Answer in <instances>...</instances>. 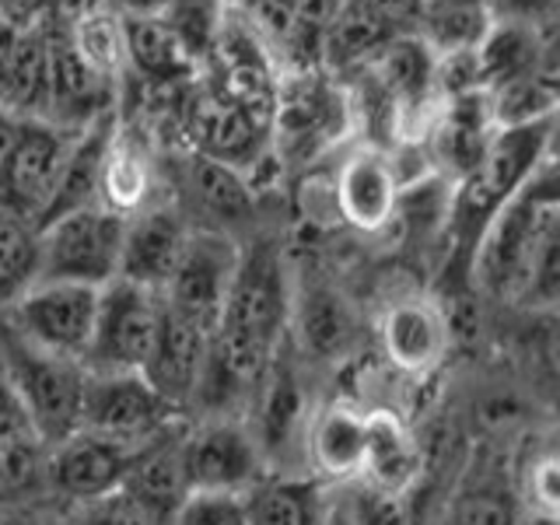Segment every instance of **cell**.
<instances>
[{
    "instance_id": "cell-1",
    "label": "cell",
    "mask_w": 560,
    "mask_h": 525,
    "mask_svg": "<svg viewBox=\"0 0 560 525\" xmlns=\"http://www.w3.org/2000/svg\"><path fill=\"white\" fill-rule=\"evenodd\" d=\"M0 364L22 396L35 434L52 448L81 431L88 368L81 361L57 358L22 337L8 315H0Z\"/></svg>"
},
{
    "instance_id": "cell-2",
    "label": "cell",
    "mask_w": 560,
    "mask_h": 525,
    "mask_svg": "<svg viewBox=\"0 0 560 525\" xmlns=\"http://www.w3.org/2000/svg\"><path fill=\"white\" fill-rule=\"evenodd\" d=\"M354 130L350 88L326 70H294L280 78L273 151L280 165H308L340 148Z\"/></svg>"
},
{
    "instance_id": "cell-3",
    "label": "cell",
    "mask_w": 560,
    "mask_h": 525,
    "mask_svg": "<svg viewBox=\"0 0 560 525\" xmlns=\"http://www.w3.org/2000/svg\"><path fill=\"white\" fill-rule=\"evenodd\" d=\"M165 183L197 232H218L235 242L259 232V192L245 172L192 151H172V162L165 154Z\"/></svg>"
},
{
    "instance_id": "cell-4",
    "label": "cell",
    "mask_w": 560,
    "mask_h": 525,
    "mask_svg": "<svg viewBox=\"0 0 560 525\" xmlns=\"http://www.w3.org/2000/svg\"><path fill=\"white\" fill-rule=\"evenodd\" d=\"M127 218L102 203L70 210L39 232V280L105 288L119 277Z\"/></svg>"
},
{
    "instance_id": "cell-5",
    "label": "cell",
    "mask_w": 560,
    "mask_h": 525,
    "mask_svg": "<svg viewBox=\"0 0 560 525\" xmlns=\"http://www.w3.org/2000/svg\"><path fill=\"white\" fill-rule=\"evenodd\" d=\"M179 151H192L232 165L245 175L259 172L273 158V127L221 95L203 74L192 84L179 122Z\"/></svg>"
},
{
    "instance_id": "cell-6",
    "label": "cell",
    "mask_w": 560,
    "mask_h": 525,
    "mask_svg": "<svg viewBox=\"0 0 560 525\" xmlns=\"http://www.w3.org/2000/svg\"><path fill=\"white\" fill-rule=\"evenodd\" d=\"M186 413L154 389L144 372H88L81 431L127 445H144Z\"/></svg>"
},
{
    "instance_id": "cell-7",
    "label": "cell",
    "mask_w": 560,
    "mask_h": 525,
    "mask_svg": "<svg viewBox=\"0 0 560 525\" xmlns=\"http://www.w3.org/2000/svg\"><path fill=\"white\" fill-rule=\"evenodd\" d=\"M183 459L192 494H249L267 477L270 463L256 442L253 428L235 417H203L192 420L183 434Z\"/></svg>"
},
{
    "instance_id": "cell-8",
    "label": "cell",
    "mask_w": 560,
    "mask_h": 525,
    "mask_svg": "<svg viewBox=\"0 0 560 525\" xmlns=\"http://www.w3.org/2000/svg\"><path fill=\"white\" fill-rule=\"evenodd\" d=\"M74 137L78 133L52 127L46 119H25L8 154L0 158V207L35 224V232H39V221L52 203Z\"/></svg>"
},
{
    "instance_id": "cell-9",
    "label": "cell",
    "mask_w": 560,
    "mask_h": 525,
    "mask_svg": "<svg viewBox=\"0 0 560 525\" xmlns=\"http://www.w3.org/2000/svg\"><path fill=\"white\" fill-rule=\"evenodd\" d=\"M162 326V291L116 277L102 288L88 372H144Z\"/></svg>"
},
{
    "instance_id": "cell-10",
    "label": "cell",
    "mask_w": 560,
    "mask_h": 525,
    "mask_svg": "<svg viewBox=\"0 0 560 525\" xmlns=\"http://www.w3.org/2000/svg\"><path fill=\"white\" fill-rule=\"evenodd\" d=\"M98 302H102V288L39 280V284H35L18 305H11L4 315L35 347L84 364L95 340Z\"/></svg>"
},
{
    "instance_id": "cell-11",
    "label": "cell",
    "mask_w": 560,
    "mask_h": 525,
    "mask_svg": "<svg viewBox=\"0 0 560 525\" xmlns=\"http://www.w3.org/2000/svg\"><path fill=\"white\" fill-rule=\"evenodd\" d=\"M550 224V210H542L529 197H522L504 210L494 221V228L487 232L480 256H477V273H472V284L483 294L498 298V302H522L525 288H529L533 270H536V256L542 235H547Z\"/></svg>"
},
{
    "instance_id": "cell-12",
    "label": "cell",
    "mask_w": 560,
    "mask_h": 525,
    "mask_svg": "<svg viewBox=\"0 0 560 525\" xmlns=\"http://www.w3.org/2000/svg\"><path fill=\"white\" fill-rule=\"evenodd\" d=\"M238 256H242V242L192 228L189 249L179 262V270H175L172 284L162 291L165 305L203 326L214 337L228 305V291H232V280L238 270Z\"/></svg>"
},
{
    "instance_id": "cell-13",
    "label": "cell",
    "mask_w": 560,
    "mask_h": 525,
    "mask_svg": "<svg viewBox=\"0 0 560 525\" xmlns=\"http://www.w3.org/2000/svg\"><path fill=\"white\" fill-rule=\"evenodd\" d=\"M154 442V438H151ZM127 445L92 431L70 434L67 442L49 448V498L52 504H78L119 490L130 469L151 445Z\"/></svg>"
},
{
    "instance_id": "cell-14",
    "label": "cell",
    "mask_w": 560,
    "mask_h": 525,
    "mask_svg": "<svg viewBox=\"0 0 560 525\" xmlns=\"http://www.w3.org/2000/svg\"><path fill=\"white\" fill-rule=\"evenodd\" d=\"M402 183L396 175L393 154L375 144H350L337 172H332V197L337 214L347 228L361 235H378L396 221Z\"/></svg>"
},
{
    "instance_id": "cell-15",
    "label": "cell",
    "mask_w": 560,
    "mask_h": 525,
    "mask_svg": "<svg viewBox=\"0 0 560 525\" xmlns=\"http://www.w3.org/2000/svg\"><path fill=\"white\" fill-rule=\"evenodd\" d=\"M165 183V162L162 148L154 144L148 130L137 122L119 119V127L109 140L102 162V183H98V203L119 218H137L140 210L168 200Z\"/></svg>"
},
{
    "instance_id": "cell-16",
    "label": "cell",
    "mask_w": 560,
    "mask_h": 525,
    "mask_svg": "<svg viewBox=\"0 0 560 525\" xmlns=\"http://www.w3.org/2000/svg\"><path fill=\"white\" fill-rule=\"evenodd\" d=\"M46 32H49V119L46 122L63 127L70 133H81L102 116L119 113L122 84L102 78L98 70L88 67L63 28L46 22Z\"/></svg>"
},
{
    "instance_id": "cell-17",
    "label": "cell",
    "mask_w": 560,
    "mask_h": 525,
    "mask_svg": "<svg viewBox=\"0 0 560 525\" xmlns=\"http://www.w3.org/2000/svg\"><path fill=\"white\" fill-rule=\"evenodd\" d=\"M189 238H192V224L172 197L140 210L137 218L127 221L119 277L140 288L165 291L189 249Z\"/></svg>"
},
{
    "instance_id": "cell-18",
    "label": "cell",
    "mask_w": 560,
    "mask_h": 525,
    "mask_svg": "<svg viewBox=\"0 0 560 525\" xmlns=\"http://www.w3.org/2000/svg\"><path fill=\"white\" fill-rule=\"evenodd\" d=\"M382 354L402 375H431L448 350V319L428 294H407L378 319Z\"/></svg>"
},
{
    "instance_id": "cell-19",
    "label": "cell",
    "mask_w": 560,
    "mask_h": 525,
    "mask_svg": "<svg viewBox=\"0 0 560 525\" xmlns=\"http://www.w3.org/2000/svg\"><path fill=\"white\" fill-rule=\"evenodd\" d=\"M207 354H210V332L175 308H168L162 298V326H158V340L144 364V375L154 389L162 393L172 407H179L186 417L203 382Z\"/></svg>"
},
{
    "instance_id": "cell-20",
    "label": "cell",
    "mask_w": 560,
    "mask_h": 525,
    "mask_svg": "<svg viewBox=\"0 0 560 525\" xmlns=\"http://www.w3.org/2000/svg\"><path fill=\"white\" fill-rule=\"evenodd\" d=\"M494 133L498 122H494L490 92H472V95L448 98L442 105V116H438L424 148L438 175H445L448 183H463L483 162Z\"/></svg>"
},
{
    "instance_id": "cell-21",
    "label": "cell",
    "mask_w": 560,
    "mask_h": 525,
    "mask_svg": "<svg viewBox=\"0 0 560 525\" xmlns=\"http://www.w3.org/2000/svg\"><path fill=\"white\" fill-rule=\"evenodd\" d=\"M186 428H189V417L179 420L175 428H168L165 434H158L144 448V455L137 459V466L130 469L127 483H122V490L154 518V525H172L192 494L189 477H186V459H183Z\"/></svg>"
},
{
    "instance_id": "cell-22",
    "label": "cell",
    "mask_w": 560,
    "mask_h": 525,
    "mask_svg": "<svg viewBox=\"0 0 560 525\" xmlns=\"http://www.w3.org/2000/svg\"><path fill=\"white\" fill-rule=\"evenodd\" d=\"M308 469L326 483L364 480L368 466V410L354 402H329L319 413H312V428L305 438Z\"/></svg>"
},
{
    "instance_id": "cell-23",
    "label": "cell",
    "mask_w": 560,
    "mask_h": 525,
    "mask_svg": "<svg viewBox=\"0 0 560 525\" xmlns=\"http://www.w3.org/2000/svg\"><path fill=\"white\" fill-rule=\"evenodd\" d=\"M337 498H329V483L315 472H280L270 469L249 494V525H329Z\"/></svg>"
},
{
    "instance_id": "cell-24",
    "label": "cell",
    "mask_w": 560,
    "mask_h": 525,
    "mask_svg": "<svg viewBox=\"0 0 560 525\" xmlns=\"http://www.w3.org/2000/svg\"><path fill=\"white\" fill-rule=\"evenodd\" d=\"M424 472V448L393 410H368V466L364 487L389 498H407Z\"/></svg>"
},
{
    "instance_id": "cell-25",
    "label": "cell",
    "mask_w": 560,
    "mask_h": 525,
    "mask_svg": "<svg viewBox=\"0 0 560 525\" xmlns=\"http://www.w3.org/2000/svg\"><path fill=\"white\" fill-rule=\"evenodd\" d=\"M393 39H396V32L385 25L364 0H347L323 35L319 70H326V74L337 78L340 84H350L378 60V52Z\"/></svg>"
},
{
    "instance_id": "cell-26",
    "label": "cell",
    "mask_w": 560,
    "mask_h": 525,
    "mask_svg": "<svg viewBox=\"0 0 560 525\" xmlns=\"http://www.w3.org/2000/svg\"><path fill=\"white\" fill-rule=\"evenodd\" d=\"M127 78L137 84H186L203 70L189 57L162 14H127Z\"/></svg>"
},
{
    "instance_id": "cell-27",
    "label": "cell",
    "mask_w": 560,
    "mask_h": 525,
    "mask_svg": "<svg viewBox=\"0 0 560 525\" xmlns=\"http://www.w3.org/2000/svg\"><path fill=\"white\" fill-rule=\"evenodd\" d=\"M291 326L298 329V340H302L312 358L337 361L347 354L350 340H354V308L329 284L302 288L294 291Z\"/></svg>"
},
{
    "instance_id": "cell-28",
    "label": "cell",
    "mask_w": 560,
    "mask_h": 525,
    "mask_svg": "<svg viewBox=\"0 0 560 525\" xmlns=\"http://www.w3.org/2000/svg\"><path fill=\"white\" fill-rule=\"evenodd\" d=\"M480 81L483 92H498V88L547 74V49H542V32L536 25L518 22H494L487 39L477 46Z\"/></svg>"
},
{
    "instance_id": "cell-29",
    "label": "cell",
    "mask_w": 560,
    "mask_h": 525,
    "mask_svg": "<svg viewBox=\"0 0 560 525\" xmlns=\"http://www.w3.org/2000/svg\"><path fill=\"white\" fill-rule=\"evenodd\" d=\"M490 28H494V14L487 0H424L417 35L438 57H445V52L477 49Z\"/></svg>"
},
{
    "instance_id": "cell-30",
    "label": "cell",
    "mask_w": 560,
    "mask_h": 525,
    "mask_svg": "<svg viewBox=\"0 0 560 525\" xmlns=\"http://www.w3.org/2000/svg\"><path fill=\"white\" fill-rule=\"evenodd\" d=\"M39 284V232L0 207V315Z\"/></svg>"
},
{
    "instance_id": "cell-31",
    "label": "cell",
    "mask_w": 560,
    "mask_h": 525,
    "mask_svg": "<svg viewBox=\"0 0 560 525\" xmlns=\"http://www.w3.org/2000/svg\"><path fill=\"white\" fill-rule=\"evenodd\" d=\"M63 32L70 35V43H74L88 67L98 70L102 78L122 84V78H127V18H122L119 8H105Z\"/></svg>"
},
{
    "instance_id": "cell-32",
    "label": "cell",
    "mask_w": 560,
    "mask_h": 525,
    "mask_svg": "<svg viewBox=\"0 0 560 525\" xmlns=\"http://www.w3.org/2000/svg\"><path fill=\"white\" fill-rule=\"evenodd\" d=\"M168 28L179 35L186 52L200 63V70L214 57L218 35L228 18V0H172L165 11H158Z\"/></svg>"
},
{
    "instance_id": "cell-33",
    "label": "cell",
    "mask_w": 560,
    "mask_h": 525,
    "mask_svg": "<svg viewBox=\"0 0 560 525\" xmlns=\"http://www.w3.org/2000/svg\"><path fill=\"white\" fill-rule=\"evenodd\" d=\"M490 105H494V122L498 130H515V127H533L542 122L557 109V95L547 84V74L539 78H522L490 92Z\"/></svg>"
},
{
    "instance_id": "cell-34",
    "label": "cell",
    "mask_w": 560,
    "mask_h": 525,
    "mask_svg": "<svg viewBox=\"0 0 560 525\" xmlns=\"http://www.w3.org/2000/svg\"><path fill=\"white\" fill-rule=\"evenodd\" d=\"M57 515L63 525H154V518L122 487L92 501L57 504Z\"/></svg>"
},
{
    "instance_id": "cell-35",
    "label": "cell",
    "mask_w": 560,
    "mask_h": 525,
    "mask_svg": "<svg viewBox=\"0 0 560 525\" xmlns=\"http://www.w3.org/2000/svg\"><path fill=\"white\" fill-rule=\"evenodd\" d=\"M232 8L267 39L277 60H284L298 28V0H232Z\"/></svg>"
},
{
    "instance_id": "cell-36",
    "label": "cell",
    "mask_w": 560,
    "mask_h": 525,
    "mask_svg": "<svg viewBox=\"0 0 560 525\" xmlns=\"http://www.w3.org/2000/svg\"><path fill=\"white\" fill-rule=\"evenodd\" d=\"M518 305L533 308H560V214H550L547 235H542L536 270Z\"/></svg>"
},
{
    "instance_id": "cell-37",
    "label": "cell",
    "mask_w": 560,
    "mask_h": 525,
    "mask_svg": "<svg viewBox=\"0 0 560 525\" xmlns=\"http://www.w3.org/2000/svg\"><path fill=\"white\" fill-rule=\"evenodd\" d=\"M515 494L498 487L469 490L452 504V515L445 525H522V515L512 501Z\"/></svg>"
},
{
    "instance_id": "cell-38",
    "label": "cell",
    "mask_w": 560,
    "mask_h": 525,
    "mask_svg": "<svg viewBox=\"0 0 560 525\" xmlns=\"http://www.w3.org/2000/svg\"><path fill=\"white\" fill-rule=\"evenodd\" d=\"M172 525H249V508H245V494L197 490V494H189Z\"/></svg>"
},
{
    "instance_id": "cell-39",
    "label": "cell",
    "mask_w": 560,
    "mask_h": 525,
    "mask_svg": "<svg viewBox=\"0 0 560 525\" xmlns=\"http://www.w3.org/2000/svg\"><path fill=\"white\" fill-rule=\"evenodd\" d=\"M525 498L533 504V515L560 518V455H542L533 463L525 480Z\"/></svg>"
},
{
    "instance_id": "cell-40",
    "label": "cell",
    "mask_w": 560,
    "mask_h": 525,
    "mask_svg": "<svg viewBox=\"0 0 560 525\" xmlns=\"http://www.w3.org/2000/svg\"><path fill=\"white\" fill-rule=\"evenodd\" d=\"M494 22H518V25H536L542 28V22L553 14L557 0H487Z\"/></svg>"
},
{
    "instance_id": "cell-41",
    "label": "cell",
    "mask_w": 560,
    "mask_h": 525,
    "mask_svg": "<svg viewBox=\"0 0 560 525\" xmlns=\"http://www.w3.org/2000/svg\"><path fill=\"white\" fill-rule=\"evenodd\" d=\"M364 4L372 8L396 35H417L424 0H364Z\"/></svg>"
},
{
    "instance_id": "cell-42",
    "label": "cell",
    "mask_w": 560,
    "mask_h": 525,
    "mask_svg": "<svg viewBox=\"0 0 560 525\" xmlns=\"http://www.w3.org/2000/svg\"><path fill=\"white\" fill-rule=\"evenodd\" d=\"M105 8H116V0H49L46 22L57 28H74L84 18H92Z\"/></svg>"
},
{
    "instance_id": "cell-43",
    "label": "cell",
    "mask_w": 560,
    "mask_h": 525,
    "mask_svg": "<svg viewBox=\"0 0 560 525\" xmlns=\"http://www.w3.org/2000/svg\"><path fill=\"white\" fill-rule=\"evenodd\" d=\"M542 165L560 168V105L542 119Z\"/></svg>"
},
{
    "instance_id": "cell-44",
    "label": "cell",
    "mask_w": 560,
    "mask_h": 525,
    "mask_svg": "<svg viewBox=\"0 0 560 525\" xmlns=\"http://www.w3.org/2000/svg\"><path fill=\"white\" fill-rule=\"evenodd\" d=\"M168 4H172V0H116V8L127 11V14H158V11H165Z\"/></svg>"
},
{
    "instance_id": "cell-45",
    "label": "cell",
    "mask_w": 560,
    "mask_h": 525,
    "mask_svg": "<svg viewBox=\"0 0 560 525\" xmlns=\"http://www.w3.org/2000/svg\"><path fill=\"white\" fill-rule=\"evenodd\" d=\"M329 525H358V515H354V504L337 498V504H332L329 512Z\"/></svg>"
},
{
    "instance_id": "cell-46",
    "label": "cell",
    "mask_w": 560,
    "mask_h": 525,
    "mask_svg": "<svg viewBox=\"0 0 560 525\" xmlns=\"http://www.w3.org/2000/svg\"><path fill=\"white\" fill-rule=\"evenodd\" d=\"M522 525H560V518H550V515H529V518H522Z\"/></svg>"
},
{
    "instance_id": "cell-47",
    "label": "cell",
    "mask_w": 560,
    "mask_h": 525,
    "mask_svg": "<svg viewBox=\"0 0 560 525\" xmlns=\"http://www.w3.org/2000/svg\"><path fill=\"white\" fill-rule=\"evenodd\" d=\"M547 84L553 88V95H557V102H560V70H550V74H547Z\"/></svg>"
},
{
    "instance_id": "cell-48",
    "label": "cell",
    "mask_w": 560,
    "mask_h": 525,
    "mask_svg": "<svg viewBox=\"0 0 560 525\" xmlns=\"http://www.w3.org/2000/svg\"><path fill=\"white\" fill-rule=\"evenodd\" d=\"M4 18H14V0H0V22Z\"/></svg>"
},
{
    "instance_id": "cell-49",
    "label": "cell",
    "mask_w": 560,
    "mask_h": 525,
    "mask_svg": "<svg viewBox=\"0 0 560 525\" xmlns=\"http://www.w3.org/2000/svg\"><path fill=\"white\" fill-rule=\"evenodd\" d=\"M49 525H63V522H60V515H57V512H52V518H49Z\"/></svg>"
}]
</instances>
